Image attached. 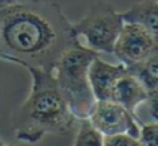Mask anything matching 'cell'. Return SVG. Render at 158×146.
<instances>
[{
  "label": "cell",
  "instance_id": "14",
  "mask_svg": "<svg viewBox=\"0 0 158 146\" xmlns=\"http://www.w3.org/2000/svg\"><path fill=\"white\" fill-rule=\"evenodd\" d=\"M0 146H24V145H17V144H7L6 141H3V138L0 136Z\"/></svg>",
  "mask_w": 158,
  "mask_h": 146
},
{
  "label": "cell",
  "instance_id": "8",
  "mask_svg": "<svg viewBox=\"0 0 158 146\" xmlns=\"http://www.w3.org/2000/svg\"><path fill=\"white\" fill-rule=\"evenodd\" d=\"M150 97L157 96H151L144 86L139 82V79L129 71H126L115 84L111 100L136 116L137 109L144 105Z\"/></svg>",
  "mask_w": 158,
  "mask_h": 146
},
{
  "label": "cell",
  "instance_id": "1",
  "mask_svg": "<svg viewBox=\"0 0 158 146\" xmlns=\"http://www.w3.org/2000/svg\"><path fill=\"white\" fill-rule=\"evenodd\" d=\"M79 45L60 4L32 0L0 6V58L25 67L54 68L68 49Z\"/></svg>",
  "mask_w": 158,
  "mask_h": 146
},
{
  "label": "cell",
  "instance_id": "12",
  "mask_svg": "<svg viewBox=\"0 0 158 146\" xmlns=\"http://www.w3.org/2000/svg\"><path fill=\"white\" fill-rule=\"evenodd\" d=\"M137 141L143 146H158V125L157 121H151L142 125Z\"/></svg>",
  "mask_w": 158,
  "mask_h": 146
},
{
  "label": "cell",
  "instance_id": "9",
  "mask_svg": "<svg viewBox=\"0 0 158 146\" xmlns=\"http://www.w3.org/2000/svg\"><path fill=\"white\" fill-rule=\"evenodd\" d=\"M123 22L136 24L158 38V2L142 0L135 3L126 11L121 13Z\"/></svg>",
  "mask_w": 158,
  "mask_h": 146
},
{
  "label": "cell",
  "instance_id": "16",
  "mask_svg": "<svg viewBox=\"0 0 158 146\" xmlns=\"http://www.w3.org/2000/svg\"><path fill=\"white\" fill-rule=\"evenodd\" d=\"M132 146H143V145L140 144V142L137 141V139H135V141H133V144H132Z\"/></svg>",
  "mask_w": 158,
  "mask_h": 146
},
{
  "label": "cell",
  "instance_id": "10",
  "mask_svg": "<svg viewBox=\"0 0 158 146\" xmlns=\"http://www.w3.org/2000/svg\"><path fill=\"white\" fill-rule=\"evenodd\" d=\"M132 75L139 79L151 96H157L158 92V52L146 58L142 63L126 67Z\"/></svg>",
  "mask_w": 158,
  "mask_h": 146
},
{
  "label": "cell",
  "instance_id": "6",
  "mask_svg": "<svg viewBox=\"0 0 158 146\" xmlns=\"http://www.w3.org/2000/svg\"><path fill=\"white\" fill-rule=\"evenodd\" d=\"M87 120L103 136L117 134H125L135 139L139 136L140 125L136 116L112 100L96 102Z\"/></svg>",
  "mask_w": 158,
  "mask_h": 146
},
{
  "label": "cell",
  "instance_id": "7",
  "mask_svg": "<svg viewBox=\"0 0 158 146\" xmlns=\"http://www.w3.org/2000/svg\"><path fill=\"white\" fill-rule=\"evenodd\" d=\"M126 71L128 68L122 63H108V61L103 60L100 54L93 58L89 67V82L93 95H94V99L97 102L111 100L115 84Z\"/></svg>",
  "mask_w": 158,
  "mask_h": 146
},
{
  "label": "cell",
  "instance_id": "15",
  "mask_svg": "<svg viewBox=\"0 0 158 146\" xmlns=\"http://www.w3.org/2000/svg\"><path fill=\"white\" fill-rule=\"evenodd\" d=\"M13 3H17V0H0V6H8Z\"/></svg>",
  "mask_w": 158,
  "mask_h": 146
},
{
  "label": "cell",
  "instance_id": "13",
  "mask_svg": "<svg viewBox=\"0 0 158 146\" xmlns=\"http://www.w3.org/2000/svg\"><path fill=\"white\" fill-rule=\"evenodd\" d=\"M135 138L125 134H117V135L104 136L103 146H132Z\"/></svg>",
  "mask_w": 158,
  "mask_h": 146
},
{
  "label": "cell",
  "instance_id": "3",
  "mask_svg": "<svg viewBox=\"0 0 158 146\" xmlns=\"http://www.w3.org/2000/svg\"><path fill=\"white\" fill-rule=\"evenodd\" d=\"M97 56L98 53L79 43L67 50L53 68L56 82L78 120L89 118L97 102L89 82L90 63Z\"/></svg>",
  "mask_w": 158,
  "mask_h": 146
},
{
  "label": "cell",
  "instance_id": "4",
  "mask_svg": "<svg viewBox=\"0 0 158 146\" xmlns=\"http://www.w3.org/2000/svg\"><path fill=\"white\" fill-rule=\"evenodd\" d=\"M123 25L121 13L107 2H96L83 17L72 24V31L83 46L96 53L112 54L114 43ZM81 43V42H79Z\"/></svg>",
  "mask_w": 158,
  "mask_h": 146
},
{
  "label": "cell",
  "instance_id": "11",
  "mask_svg": "<svg viewBox=\"0 0 158 146\" xmlns=\"http://www.w3.org/2000/svg\"><path fill=\"white\" fill-rule=\"evenodd\" d=\"M104 136L90 124L87 118L79 120L74 146H103Z\"/></svg>",
  "mask_w": 158,
  "mask_h": 146
},
{
  "label": "cell",
  "instance_id": "2",
  "mask_svg": "<svg viewBox=\"0 0 158 146\" xmlns=\"http://www.w3.org/2000/svg\"><path fill=\"white\" fill-rule=\"evenodd\" d=\"M32 78L31 92L15 114V138L38 144L46 135H68L79 120L69 110L52 70L28 67Z\"/></svg>",
  "mask_w": 158,
  "mask_h": 146
},
{
  "label": "cell",
  "instance_id": "5",
  "mask_svg": "<svg viewBox=\"0 0 158 146\" xmlns=\"http://www.w3.org/2000/svg\"><path fill=\"white\" fill-rule=\"evenodd\" d=\"M157 52V36L151 35L144 28L129 22H123L112 49V54L126 67L142 63Z\"/></svg>",
  "mask_w": 158,
  "mask_h": 146
}]
</instances>
